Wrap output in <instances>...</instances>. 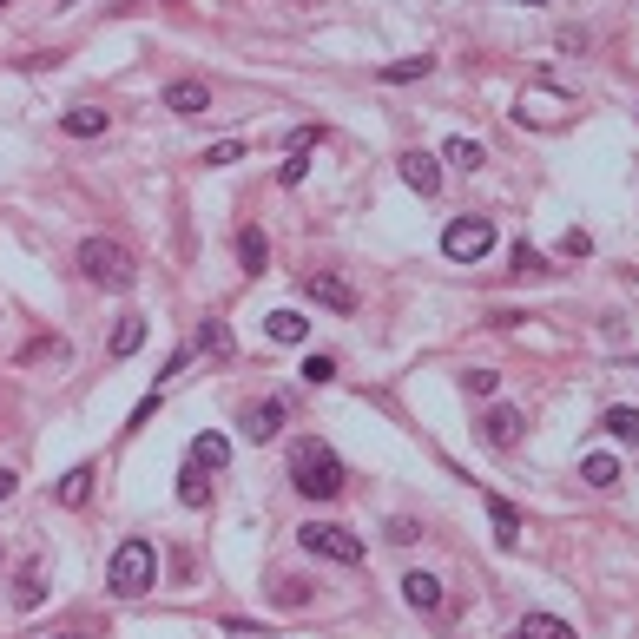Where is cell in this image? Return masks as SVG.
Listing matches in <instances>:
<instances>
[{
    "label": "cell",
    "instance_id": "1",
    "mask_svg": "<svg viewBox=\"0 0 639 639\" xmlns=\"http://www.w3.org/2000/svg\"><path fill=\"white\" fill-rule=\"evenodd\" d=\"M290 488L304 501H336L343 495V462H336V448H323L317 435H304V442L290 448Z\"/></svg>",
    "mask_w": 639,
    "mask_h": 639
},
{
    "label": "cell",
    "instance_id": "2",
    "mask_svg": "<svg viewBox=\"0 0 639 639\" xmlns=\"http://www.w3.org/2000/svg\"><path fill=\"white\" fill-rule=\"evenodd\" d=\"M152 580H159V547H152V541H139V534H132V541L112 547V560H106V587L119 593V600H139Z\"/></svg>",
    "mask_w": 639,
    "mask_h": 639
},
{
    "label": "cell",
    "instance_id": "3",
    "mask_svg": "<svg viewBox=\"0 0 639 639\" xmlns=\"http://www.w3.org/2000/svg\"><path fill=\"white\" fill-rule=\"evenodd\" d=\"M80 271H86V284H99V290H126L132 277V251L126 244H112V238H86L80 244Z\"/></svg>",
    "mask_w": 639,
    "mask_h": 639
},
{
    "label": "cell",
    "instance_id": "4",
    "mask_svg": "<svg viewBox=\"0 0 639 639\" xmlns=\"http://www.w3.org/2000/svg\"><path fill=\"white\" fill-rule=\"evenodd\" d=\"M297 547H304V554H323V560H343V567L363 560V541H356L350 528H336V521H304V528H297Z\"/></svg>",
    "mask_w": 639,
    "mask_h": 639
},
{
    "label": "cell",
    "instance_id": "5",
    "mask_svg": "<svg viewBox=\"0 0 639 639\" xmlns=\"http://www.w3.org/2000/svg\"><path fill=\"white\" fill-rule=\"evenodd\" d=\"M488 251H495V224L488 218H455L442 231V257H455V264H481Z\"/></svg>",
    "mask_w": 639,
    "mask_h": 639
},
{
    "label": "cell",
    "instance_id": "6",
    "mask_svg": "<svg viewBox=\"0 0 639 639\" xmlns=\"http://www.w3.org/2000/svg\"><path fill=\"white\" fill-rule=\"evenodd\" d=\"M402 185H409V192H422V198H435L442 192V159H435V152H402Z\"/></svg>",
    "mask_w": 639,
    "mask_h": 639
},
{
    "label": "cell",
    "instance_id": "7",
    "mask_svg": "<svg viewBox=\"0 0 639 639\" xmlns=\"http://www.w3.org/2000/svg\"><path fill=\"white\" fill-rule=\"evenodd\" d=\"M238 429L251 435V442H271V435L284 429V402H277V396H257V402H244V416H238Z\"/></svg>",
    "mask_w": 639,
    "mask_h": 639
},
{
    "label": "cell",
    "instance_id": "8",
    "mask_svg": "<svg viewBox=\"0 0 639 639\" xmlns=\"http://www.w3.org/2000/svg\"><path fill=\"white\" fill-rule=\"evenodd\" d=\"M165 112H178V119L211 112V86L205 80H172V86H165Z\"/></svg>",
    "mask_w": 639,
    "mask_h": 639
},
{
    "label": "cell",
    "instance_id": "9",
    "mask_svg": "<svg viewBox=\"0 0 639 639\" xmlns=\"http://www.w3.org/2000/svg\"><path fill=\"white\" fill-rule=\"evenodd\" d=\"M310 297H317L323 310H336V317H350V310H356V284H343L336 271H317V277H310Z\"/></svg>",
    "mask_w": 639,
    "mask_h": 639
},
{
    "label": "cell",
    "instance_id": "10",
    "mask_svg": "<svg viewBox=\"0 0 639 639\" xmlns=\"http://www.w3.org/2000/svg\"><path fill=\"white\" fill-rule=\"evenodd\" d=\"M521 429H528V416H521V409H508V402L481 416V435H488L495 448H514V442H521Z\"/></svg>",
    "mask_w": 639,
    "mask_h": 639
},
{
    "label": "cell",
    "instance_id": "11",
    "mask_svg": "<svg viewBox=\"0 0 639 639\" xmlns=\"http://www.w3.org/2000/svg\"><path fill=\"white\" fill-rule=\"evenodd\" d=\"M86 495H93V468H66L60 481H53V501H60V508H86Z\"/></svg>",
    "mask_w": 639,
    "mask_h": 639
},
{
    "label": "cell",
    "instance_id": "12",
    "mask_svg": "<svg viewBox=\"0 0 639 639\" xmlns=\"http://www.w3.org/2000/svg\"><path fill=\"white\" fill-rule=\"evenodd\" d=\"M402 600H409L416 613H435V607H442V580H435V574H409V580H402Z\"/></svg>",
    "mask_w": 639,
    "mask_h": 639
},
{
    "label": "cell",
    "instance_id": "13",
    "mask_svg": "<svg viewBox=\"0 0 639 639\" xmlns=\"http://www.w3.org/2000/svg\"><path fill=\"white\" fill-rule=\"evenodd\" d=\"M435 159H442V165H462V172H481V165H488V152H481V139H462V132H455Z\"/></svg>",
    "mask_w": 639,
    "mask_h": 639
},
{
    "label": "cell",
    "instance_id": "14",
    "mask_svg": "<svg viewBox=\"0 0 639 639\" xmlns=\"http://www.w3.org/2000/svg\"><path fill=\"white\" fill-rule=\"evenodd\" d=\"M264 336H271V343H304L310 323H304V310H271V317H264Z\"/></svg>",
    "mask_w": 639,
    "mask_h": 639
},
{
    "label": "cell",
    "instance_id": "15",
    "mask_svg": "<svg viewBox=\"0 0 639 639\" xmlns=\"http://www.w3.org/2000/svg\"><path fill=\"white\" fill-rule=\"evenodd\" d=\"M178 501H185V508H211V475L205 468H178Z\"/></svg>",
    "mask_w": 639,
    "mask_h": 639
},
{
    "label": "cell",
    "instance_id": "16",
    "mask_svg": "<svg viewBox=\"0 0 639 639\" xmlns=\"http://www.w3.org/2000/svg\"><path fill=\"white\" fill-rule=\"evenodd\" d=\"M238 264H244L251 277L271 264V244H264V231H257V224H244V231H238Z\"/></svg>",
    "mask_w": 639,
    "mask_h": 639
},
{
    "label": "cell",
    "instance_id": "17",
    "mask_svg": "<svg viewBox=\"0 0 639 639\" xmlns=\"http://www.w3.org/2000/svg\"><path fill=\"white\" fill-rule=\"evenodd\" d=\"M60 126L73 132V139H99V132H106L112 119H106L99 106H73V112H60Z\"/></svg>",
    "mask_w": 639,
    "mask_h": 639
},
{
    "label": "cell",
    "instance_id": "18",
    "mask_svg": "<svg viewBox=\"0 0 639 639\" xmlns=\"http://www.w3.org/2000/svg\"><path fill=\"white\" fill-rule=\"evenodd\" d=\"M488 521H495V541L501 547H521V514H514L501 495H488Z\"/></svg>",
    "mask_w": 639,
    "mask_h": 639
},
{
    "label": "cell",
    "instance_id": "19",
    "mask_svg": "<svg viewBox=\"0 0 639 639\" xmlns=\"http://www.w3.org/2000/svg\"><path fill=\"white\" fill-rule=\"evenodd\" d=\"M14 600H20V607H40V600H47V567H40V560H27V567H20Z\"/></svg>",
    "mask_w": 639,
    "mask_h": 639
},
{
    "label": "cell",
    "instance_id": "20",
    "mask_svg": "<svg viewBox=\"0 0 639 639\" xmlns=\"http://www.w3.org/2000/svg\"><path fill=\"white\" fill-rule=\"evenodd\" d=\"M580 481H587V488H620V462H613V455H600V448H593L587 462H580Z\"/></svg>",
    "mask_w": 639,
    "mask_h": 639
},
{
    "label": "cell",
    "instance_id": "21",
    "mask_svg": "<svg viewBox=\"0 0 639 639\" xmlns=\"http://www.w3.org/2000/svg\"><path fill=\"white\" fill-rule=\"evenodd\" d=\"M224 462H231V442H224V435H198L192 442V468L211 475V468H224Z\"/></svg>",
    "mask_w": 639,
    "mask_h": 639
},
{
    "label": "cell",
    "instance_id": "22",
    "mask_svg": "<svg viewBox=\"0 0 639 639\" xmlns=\"http://www.w3.org/2000/svg\"><path fill=\"white\" fill-rule=\"evenodd\" d=\"M600 429H607L613 442H639V409H626V402H613L607 416H600Z\"/></svg>",
    "mask_w": 639,
    "mask_h": 639
},
{
    "label": "cell",
    "instance_id": "23",
    "mask_svg": "<svg viewBox=\"0 0 639 639\" xmlns=\"http://www.w3.org/2000/svg\"><path fill=\"white\" fill-rule=\"evenodd\" d=\"M145 343V317H119V330H112V343H106V356H132Z\"/></svg>",
    "mask_w": 639,
    "mask_h": 639
},
{
    "label": "cell",
    "instance_id": "24",
    "mask_svg": "<svg viewBox=\"0 0 639 639\" xmlns=\"http://www.w3.org/2000/svg\"><path fill=\"white\" fill-rule=\"evenodd\" d=\"M521 639H574V626L554 620V613H528V620H521Z\"/></svg>",
    "mask_w": 639,
    "mask_h": 639
},
{
    "label": "cell",
    "instance_id": "25",
    "mask_svg": "<svg viewBox=\"0 0 639 639\" xmlns=\"http://www.w3.org/2000/svg\"><path fill=\"white\" fill-rule=\"evenodd\" d=\"M429 66H435L429 53H409V60H389V66H383V80H389V86H409V80H422Z\"/></svg>",
    "mask_w": 639,
    "mask_h": 639
},
{
    "label": "cell",
    "instance_id": "26",
    "mask_svg": "<svg viewBox=\"0 0 639 639\" xmlns=\"http://www.w3.org/2000/svg\"><path fill=\"white\" fill-rule=\"evenodd\" d=\"M198 350H211V356H231V330H224L218 317H205V323H198Z\"/></svg>",
    "mask_w": 639,
    "mask_h": 639
},
{
    "label": "cell",
    "instance_id": "27",
    "mask_svg": "<svg viewBox=\"0 0 639 639\" xmlns=\"http://www.w3.org/2000/svg\"><path fill=\"white\" fill-rule=\"evenodd\" d=\"M541 271H547V257L534 244H514V277H541Z\"/></svg>",
    "mask_w": 639,
    "mask_h": 639
},
{
    "label": "cell",
    "instance_id": "28",
    "mask_svg": "<svg viewBox=\"0 0 639 639\" xmlns=\"http://www.w3.org/2000/svg\"><path fill=\"white\" fill-rule=\"evenodd\" d=\"M304 383H336V356H304Z\"/></svg>",
    "mask_w": 639,
    "mask_h": 639
},
{
    "label": "cell",
    "instance_id": "29",
    "mask_svg": "<svg viewBox=\"0 0 639 639\" xmlns=\"http://www.w3.org/2000/svg\"><path fill=\"white\" fill-rule=\"evenodd\" d=\"M277 178H284V185H304V178H310V152H290V159L277 165Z\"/></svg>",
    "mask_w": 639,
    "mask_h": 639
},
{
    "label": "cell",
    "instance_id": "30",
    "mask_svg": "<svg viewBox=\"0 0 639 639\" xmlns=\"http://www.w3.org/2000/svg\"><path fill=\"white\" fill-rule=\"evenodd\" d=\"M238 159H244V139H218L205 152V165H238Z\"/></svg>",
    "mask_w": 639,
    "mask_h": 639
},
{
    "label": "cell",
    "instance_id": "31",
    "mask_svg": "<svg viewBox=\"0 0 639 639\" xmlns=\"http://www.w3.org/2000/svg\"><path fill=\"white\" fill-rule=\"evenodd\" d=\"M495 383H501L495 369H468V376H462V389H468V396H495Z\"/></svg>",
    "mask_w": 639,
    "mask_h": 639
},
{
    "label": "cell",
    "instance_id": "32",
    "mask_svg": "<svg viewBox=\"0 0 639 639\" xmlns=\"http://www.w3.org/2000/svg\"><path fill=\"white\" fill-rule=\"evenodd\" d=\"M389 541H396V547H416V541H422V528L409 521V514H396V521H389Z\"/></svg>",
    "mask_w": 639,
    "mask_h": 639
},
{
    "label": "cell",
    "instance_id": "33",
    "mask_svg": "<svg viewBox=\"0 0 639 639\" xmlns=\"http://www.w3.org/2000/svg\"><path fill=\"white\" fill-rule=\"evenodd\" d=\"M277 600H284V607H304L310 587H304V580H284V587H277Z\"/></svg>",
    "mask_w": 639,
    "mask_h": 639
},
{
    "label": "cell",
    "instance_id": "34",
    "mask_svg": "<svg viewBox=\"0 0 639 639\" xmlns=\"http://www.w3.org/2000/svg\"><path fill=\"white\" fill-rule=\"evenodd\" d=\"M14 488H20V475H14V468H0V501H14Z\"/></svg>",
    "mask_w": 639,
    "mask_h": 639
},
{
    "label": "cell",
    "instance_id": "35",
    "mask_svg": "<svg viewBox=\"0 0 639 639\" xmlns=\"http://www.w3.org/2000/svg\"><path fill=\"white\" fill-rule=\"evenodd\" d=\"M514 7H554V0H514Z\"/></svg>",
    "mask_w": 639,
    "mask_h": 639
},
{
    "label": "cell",
    "instance_id": "36",
    "mask_svg": "<svg viewBox=\"0 0 639 639\" xmlns=\"http://www.w3.org/2000/svg\"><path fill=\"white\" fill-rule=\"evenodd\" d=\"M53 639H80V633H53Z\"/></svg>",
    "mask_w": 639,
    "mask_h": 639
},
{
    "label": "cell",
    "instance_id": "37",
    "mask_svg": "<svg viewBox=\"0 0 639 639\" xmlns=\"http://www.w3.org/2000/svg\"><path fill=\"white\" fill-rule=\"evenodd\" d=\"M0 560H7V547H0Z\"/></svg>",
    "mask_w": 639,
    "mask_h": 639
},
{
    "label": "cell",
    "instance_id": "38",
    "mask_svg": "<svg viewBox=\"0 0 639 639\" xmlns=\"http://www.w3.org/2000/svg\"><path fill=\"white\" fill-rule=\"evenodd\" d=\"M0 7H7V0H0Z\"/></svg>",
    "mask_w": 639,
    "mask_h": 639
}]
</instances>
